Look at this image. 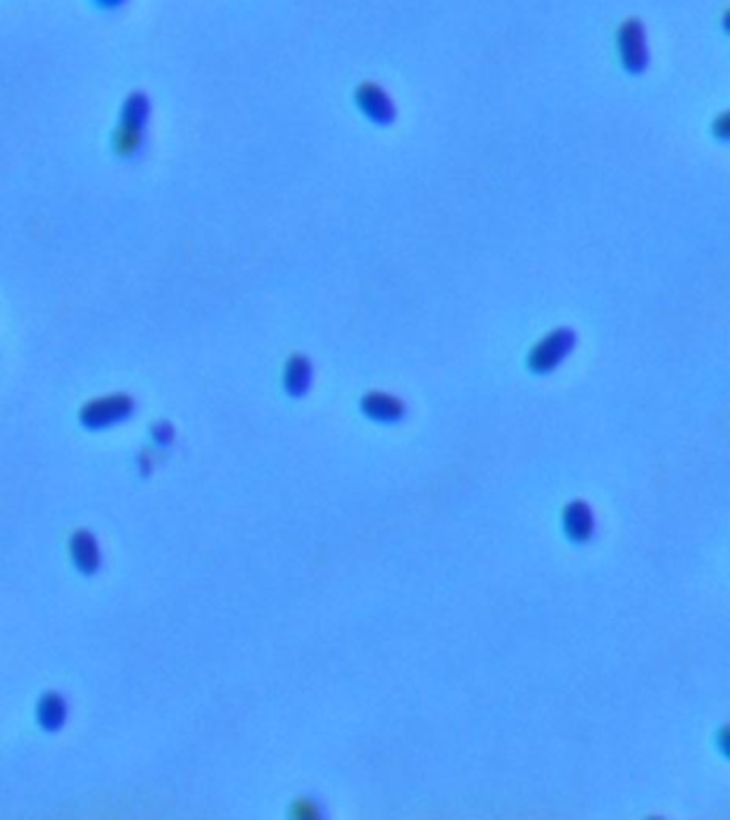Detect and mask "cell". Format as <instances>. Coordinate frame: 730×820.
<instances>
[{"label": "cell", "mask_w": 730, "mask_h": 820, "mask_svg": "<svg viewBox=\"0 0 730 820\" xmlns=\"http://www.w3.org/2000/svg\"><path fill=\"white\" fill-rule=\"evenodd\" d=\"M152 439H155L157 446H170V442L174 439V429L170 427L167 422H159L152 427Z\"/></svg>", "instance_id": "obj_12"}, {"label": "cell", "mask_w": 730, "mask_h": 820, "mask_svg": "<svg viewBox=\"0 0 730 820\" xmlns=\"http://www.w3.org/2000/svg\"><path fill=\"white\" fill-rule=\"evenodd\" d=\"M313 384V362L304 354H292L283 367V390L292 399L307 397Z\"/></svg>", "instance_id": "obj_9"}, {"label": "cell", "mask_w": 730, "mask_h": 820, "mask_svg": "<svg viewBox=\"0 0 730 820\" xmlns=\"http://www.w3.org/2000/svg\"><path fill=\"white\" fill-rule=\"evenodd\" d=\"M90 3L99 11H118L120 7L127 5V0H90Z\"/></svg>", "instance_id": "obj_13"}, {"label": "cell", "mask_w": 730, "mask_h": 820, "mask_svg": "<svg viewBox=\"0 0 730 820\" xmlns=\"http://www.w3.org/2000/svg\"><path fill=\"white\" fill-rule=\"evenodd\" d=\"M561 525H564V534L572 544H587L596 536V516L583 499H574L564 508Z\"/></svg>", "instance_id": "obj_7"}, {"label": "cell", "mask_w": 730, "mask_h": 820, "mask_svg": "<svg viewBox=\"0 0 730 820\" xmlns=\"http://www.w3.org/2000/svg\"><path fill=\"white\" fill-rule=\"evenodd\" d=\"M290 814L296 820H317V818H322V806H319V803L311 797H300L292 803Z\"/></svg>", "instance_id": "obj_11"}, {"label": "cell", "mask_w": 730, "mask_h": 820, "mask_svg": "<svg viewBox=\"0 0 730 820\" xmlns=\"http://www.w3.org/2000/svg\"><path fill=\"white\" fill-rule=\"evenodd\" d=\"M69 555L78 572L90 576L101 568V549L97 538L86 529H78L69 540Z\"/></svg>", "instance_id": "obj_8"}, {"label": "cell", "mask_w": 730, "mask_h": 820, "mask_svg": "<svg viewBox=\"0 0 730 820\" xmlns=\"http://www.w3.org/2000/svg\"><path fill=\"white\" fill-rule=\"evenodd\" d=\"M356 108L360 114L369 120V123L377 127H390L397 123V105H394L392 97L386 93L384 86H379L377 82H362L358 84L354 93Z\"/></svg>", "instance_id": "obj_5"}, {"label": "cell", "mask_w": 730, "mask_h": 820, "mask_svg": "<svg viewBox=\"0 0 730 820\" xmlns=\"http://www.w3.org/2000/svg\"><path fill=\"white\" fill-rule=\"evenodd\" d=\"M617 52L621 67L630 75H643L649 69L651 54L647 45V30L641 20L630 18L617 30Z\"/></svg>", "instance_id": "obj_4"}, {"label": "cell", "mask_w": 730, "mask_h": 820, "mask_svg": "<svg viewBox=\"0 0 730 820\" xmlns=\"http://www.w3.org/2000/svg\"><path fill=\"white\" fill-rule=\"evenodd\" d=\"M135 412V401L133 397L125 392H114V394H103L93 401L84 403L80 409V424L88 431H103L116 427V424L125 422L133 416Z\"/></svg>", "instance_id": "obj_3"}, {"label": "cell", "mask_w": 730, "mask_h": 820, "mask_svg": "<svg viewBox=\"0 0 730 820\" xmlns=\"http://www.w3.org/2000/svg\"><path fill=\"white\" fill-rule=\"evenodd\" d=\"M713 133H716V138L726 142L728 138V114H722L716 123H713Z\"/></svg>", "instance_id": "obj_14"}, {"label": "cell", "mask_w": 730, "mask_h": 820, "mask_svg": "<svg viewBox=\"0 0 730 820\" xmlns=\"http://www.w3.org/2000/svg\"><path fill=\"white\" fill-rule=\"evenodd\" d=\"M67 701L58 692H45L37 701V722L48 733H56L67 722Z\"/></svg>", "instance_id": "obj_10"}, {"label": "cell", "mask_w": 730, "mask_h": 820, "mask_svg": "<svg viewBox=\"0 0 730 820\" xmlns=\"http://www.w3.org/2000/svg\"><path fill=\"white\" fill-rule=\"evenodd\" d=\"M150 116V101L144 93H131L120 110L118 127L112 135V148L116 157L133 159L144 148V129Z\"/></svg>", "instance_id": "obj_1"}, {"label": "cell", "mask_w": 730, "mask_h": 820, "mask_svg": "<svg viewBox=\"0 0 730 820\" xmlns=\"http://www.w3.org/2000/svg\"><path fill=\"white\" fill-rule=\"evenodd\" d=\"M360 412L377 424H399L407 416V405L397 394L384 390L364 392L360 399Z\"/></svg>", "instance_id": "obj_6"}, {"label": "cell", "mask_w": 730, "mask_h": 820, "mask_svg": "<svg viewBox=\"0 0 730 820\" xmlns=\"http://www.w3.org/2000/svg\"><path fill=\"white\" fill-rule=\"evenodd\" d=\"M576 332L572 328H553L534 343L527 354V369L534 375H551L576 347Z\"/></svg>", "instance_id": "obj_2"}]
</instances>
